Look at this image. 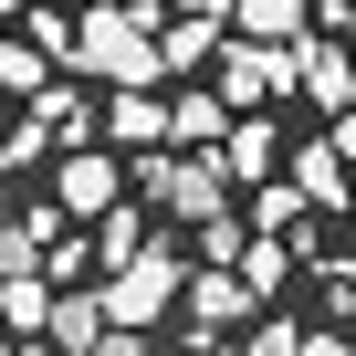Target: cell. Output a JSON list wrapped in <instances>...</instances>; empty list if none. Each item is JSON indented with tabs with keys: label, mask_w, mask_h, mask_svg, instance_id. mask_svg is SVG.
Masks as SVG:
<instances>
[{
	"label": "cell",
	"mask_w": 356,
	"mask_h": 356,
	"mask_svg": "<svg viewBox=\"0 0 356 356\" xmlns=\"http://www.w3.org/2000/svg\"><path fill=\"white\" fill-rule=\"evenodd\" d=\"M220 168H231V178H273V126H262V115H231Z\"/></svg>",
	"instance_id": "obj_13"
},
{
	"label": "cell",
	"mask_w": 356,
	"mask_h": 356,
	"mask_svg": "<svg viewBox=\"0 0 356 356\" xmlns=\"http://www.w3.org/2000/svg\"><path fill=\"white\" fill-rule=\"evenodd\" d=\"M293 189H304L314 210H335V200H356V168L335 157V136H325V147H293Z\"/></svg>",
	"instance_id": "obj_10"
},
{
	"label": "cell",
	"mask_w": 356,
	"mask_h": 356,
	"mask_svg": "<svg viewBox=\"0 0 356 356\" xmlns=\"http://www.w3.org/2000/svg\"><path fill=\"white\" fill-rule=\"evenodd\" d=\"M0 84H11V95H42L53 84V42H0Z\"/></svg>",
	"instance_id": "obj_16"
},
{
	"label": "cell",
	"mask_w": 356,
	"mask_h": 356,
	"mask_svg": "<svg viewBox=\"0 0 356 356\" xmlns=\"http://www.w3.org/2000/svg\"><path fill=\"white\" fill-rule=\"evenodd\" d=\"M178 11H210V22H231V11H241V0H178Z\"/></svg>",
	"instance_id": "obj_24"
},
{
	"label": "cell",
	"mask_w": 356,
	"mask_h": 356,
	"mask_svg": "<svg viewBox=\"0 0 356 356\" xmlns=\"http://www.w3.org/2000/svg\"><path fill=\"white\" fill-rule=\"evenodd\" d=\"M0 231H11V210H0Z\"/></svg>",
	"instance_id": "obj_27"
},
{
	"label": "cell",
	"mask_w": 356,
	"mask_h": 356,
	"mask_svg": "<svg viewBox=\"0 0 356 356\" xmlns=\"http://www.w3.org/2000/svg\"><path fill=\"white\" fill-rule=\"evenodd\" d=\"M105 325H115V314H105V293L63 283V293H53V325H42V335H53L63 356H95V346H105Z\"/></svg>",
	"instance_id": "obj_9"
},
{
	"label": "cell",
	"mask_w": 356,
	"mask_h": 356,
	"mask_svg": "<svg viewBox=\"0 0 356 356\" xmlns=\"http://www.w3.org/2000/svg\"><path fill=\"white\" fill-rule=\"evenodd\" d=\"M136 252H147V220H136V210H126V200H115V210H105V220H95V262H105V273H115V262H136Z\"/></svg>",
	"instance_id": "obj_15"
},
{
	"label": "cell",
	"mask_w": 356,
	"mask_h": 356,
	"mask_svg": "<svg viewBox=\"0 0 356 356\" xmlns=\"http://www.w3.org/2000/svg\"><path fill=\"white\" fill-rule=\"evenodd\" d=\"M241 273H252V283H262V293H273V283H283V273H293V252H283V241H273V231H262V241H241Z\"/></svg>",
	"instance_id": "obj_18"
},
{
	"label": "cell",
	"mask_w": 356,
	"mask_h": 356,
	"mask_svg": "<svg viewBox=\"0 0 356 356\" xmlns=\"http://www.w3.org/2000/svg\"><path fill=\"white\" fill-rule=\"evenodd\" d=\"M252 304H262V283H252V273H189V325H200V335L241 325Z\"/></svg>",
	"instance_id": "obj_8"
},
{
	"label": "cell",
	"mask_w": 356,
	"mask_h": 356,
	"mask_svg": "<svg viewBox=\"0 0 356 356\" xmlns=\"http://www.w3.org/2000/svg\"><path fill=\"white\" fill-rule=\"evenodd\" d=\"M335 11H346V32H356V0H335Z\"/></svg>",
	"instance_id": "obj_26"
},
{
	"label": "cell",
	"mask_w": 356,
	"mask_h": 356,
	"mask_svg": "<svg viewBox=\"0 0 356 356\" xmlns=\"http://www.w3.org/2000/svg\"><path fill=\"white\" fill-rule=\"evenodd\" d=\"M231 32H252V42H304V0H241Z\"/></svg>",
	"instance_id": "obj_14"
},
{
	"label": "cell",
	"mask_w": 356,
	"mask_h": 356,
	"mask_svg": "<svg viewBox=\"0 0 356 356\" xmlns=\"http://www.w3.org/2000/svg\"><path fill=\"white\" fill-rule=\"evenodd\" d=\"M231 115H241V105H231L220 84H210V95H178V126H168V136H189V147H220V136H231Z\"/></svg>",
	"instance_id": "obj_12"
},
{
	"label": "cell",
	"mask_w": 356,
	"mask_h": 356,
	"mask_svg": "<svg viewBox=\"0 0 356 356\" xmlns=\"http://www.w3.org/2000/svg\"><path fill=\"white\" fill-rule=\"evenodd\" d=\"M22 11H32V0H0V22H22Z\"/></svg>",
	"instance_id": "obj_25"
},
{
	"label": "cell",
	"mask_w": 356,
	"mask_h": 356,
	"mask_svg": "<svg viewBox=\"0 0 356 356\" xmlns=\"http://www.w3.org/2000/svg\"><path fill=\"white\" fill-rule=\"evenodd\" d=\"M283 53H293V84H304L325 115H335V105H356V63H346L325 32H304V42H283Z\"/></svg>",
	"instance_id": "obj_7"
},
{
	"label": "cell",
	"mask_w": 356,
	"mask_h": 356,
	"mask_svg": "<svg viewBox=\"0 0 356 356\" xmlns=\"http://www.w3.org/2000/svg\"><path fill=\"white\" fill-rule=\"evenodd\" d=\"M200 252H210V262H241V220H231V210H220V220H200Z\"/></svg>",
	"instance_id": "obj_19"
},
{
	"label": "cell",
	"mask_w": 356,
	"mask_h": 356,
	"mask_svg": "<svg viewBox=\"0 0 356 356\" xmlns=\"http://www.w3.org/2000/svg\"><path fill=\"white\" fill-rule=\"evenodd\" d=\"M95 356H147V325H105V346Z\"/></svg>",
	"instance_id": "obj_21"
},
{
	"label": "cell",
	"mask_w": 356,
	"mask_h": 356,
	"mask_svg": "<svg viewBox=\"0 0 356 356\" xmlns=\"http://www.w3.org/2000/svg\"><path fill=\"white\" fill-rule=\"evenodd\" d=\"M304 356H356V335H304Z\"/></svg>",
	"instance_id": "obj_23"
},
{
	"label": "cell",
	"mask_w": 356,
	"mask_h": 356,
	"mask_svg": "<svg viewBox=\"0 0 356 356\" xmlns=\"http://www.w3.org/2000/svg\"><path fill=\"white\" fill-rule=\"evenodd\" d=\"M210 74H220V95H231L241 115H262V105H273V95L293 84V53H283V42H252V32H231Z\"/></svg>",
	"instance_id": "obj_4"
},
{
	"label": "cell",
	"mask_w": 356,
	"mask_h": 356,
	"mask_svg": "<svg viewBox=\"0 0 356 356\" xmlns=\"http://www.w3.org/2000/svg\"><path fill=\"white\" fill-rule=\"evenodd\" d=\"M74 63L95 74V84H157L168 74V53H157V11H84L74 22Z\"/></svg>",
	"instance_id": "obj_1"
},
{
	"label": "cell",
	"mask_w": 356,
	"mask_h": 356,
	"mask_svg": "<svg viewBox=\"0 0 356 356\" xmlns=\"http://www.w3.org/2000/svg\"><path fill=\"white\" fill-rule=\"evenodd\" d=\"M241 356H304V335H293V325H262V335H252Z\"/></svg>",
	"instance_id": "obj_20"
},
{
	"label": "cell",
	"mask_w": 356,
	"mask_h": 356,
	"mask_svg": "<svg viewBox=\"0 0 356 356\" xmlns=\"http://www.w3.org/2000/svg\"><path fill=\"white\" fill-rule=\"evenodd\" d=\"M325 136H335V157L356 168V105H335V126H325Z\"/></svg>",
	"instance_id": "obj_22"
},
{
	"label": "cell",
	"mask_w": 356,
	"mask_h": 356,
	"mask_svg": "<svg viewBox=\"0 0 356 356\" xmlns=\"http://www.w3.org/2000/svg\"><path fill=\"white\" fill-rule=\"evenodd\" d=\"M32 115H42V136H53V147H95V126H105L74 84H42V95H32Z\"/></svg>",
	"instance_id": "obj_11"
},
{
	"label": "cell",
	"mask_w": 356,
	"mask_h": 356,
	"mask_svg": "<svg viewBox=\"0 0 356 356\" xmlns=\"http://www.w3.org/2000/svg\"><path fill=\"white\" fill-rule=\"evenodd\" d=\"M0 356H11V346H0Z\"/></svg>",
	"instance_id": "obj_28"
},
{
	"label": "cell",
	"mask_w": 356,
	"mask_h": 356,
	"mask_svg": "<svg viewBox=\"0 0 356 356\" xmlns=\"http://www.w3.org/2000/svg\"><path fill=\"white\" fill-rule=\"evenodd\" d=\"M168 126H178V105H168L157 84H115V95H105V136H115V147L147 157V147H168Z\"/></svg>",
	"instance_id": "obj_6"
},
{
	"label": "cell",
	"mask_w": 356,
	"mask_h": 356,
	"mask_svg": "<svg viewBox=\"0 0 356 356\" xmlns=\"http://www.w3.org/2000/svg\"><path fill=\"white\" fill-rule=\"evenodd\" d=\"M220 189H231V168H220V147H200V157H168V147H147L136 157V200L147 210H168V220H220Z\"/></svg>",
	"instance_id": "obj_2"
},
{
	"label": "cell",
	"mask_w": 356,
	"mask_h": 356,
	"mask_svg": "<svg viewBox=\"0 0 356 356\" xmlns=\"http://www.w3.org/2000/svg\"><path fill=\"white\" fill-rule=\"evenodd\" d=\"M168 304H189V262H178L168 241H147L136 262L105 273V314H115V325H157Z\"/></svg>",
	"instance_id": "obj_3"
},
{
	"label": "cell",
	"mask_w": 356,
	"mask_h": 356,
	"mask_svg": "<svg viewBox=\"0 0 356 356\" xmlns=\"http://www.w3.org/2000/svg\"><path fill=\"white\" fill-rule=\"evenodd\" d=\"M53 200H63V220H105L115 200H136V178H126L115 157H95V147H63V168H53Z\"/></svg>",
	"instance_id": "obj_5"
},
{
	"label": "cell",
	"mask_w": 356,
	"mask_h": 356,
	"mask_svg": "<svg viewBox=\"0 0 356 356\" xmlns=\"http://www.w3.org/2000/svg\"><path fill=\"white\" fill-rule=\"evenodd\" d=\"M304 210H314V200L293 189V178H283V189H273V178H262V189H252V220H262V231H293Z\"/></svg>",
	"instance_id": "obj_17"
}]
</instances>
